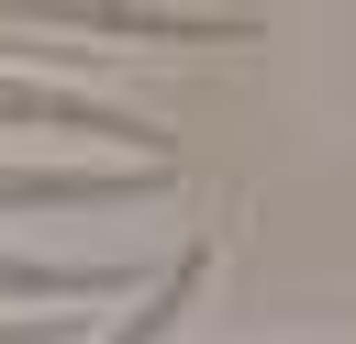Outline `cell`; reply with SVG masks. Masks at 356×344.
<instances>
[{"label": "cell", "instance_id": "obj_1", "mask_svg": "<svg viewBox=\"0 0 356 344\" xmlns=\"http://www.w3.org/2000/svg\"><path fill=\"white\" fill-rule=\"evenodd\" d=\"M0 122H67V133H122V144H145V155L167 166V133H145L134 111H100V100H78V89H33V78H0Z\"/></svg>", "mask_w": 356, "mask_h": 344}, {"label": "cell", "instance_id": "obj_2", "mask_svg": "<svg viewBox=\"0 0 356 344\" xmlns=\"http://www.w3.org/2000/svg\"><path fill=\"white\" fill-rule=\"evenodd\" d=\"M0 289H22V300H100V289H122V266H33V255H0Z\"/></svg>", "mask_w": 356, "mask_h": 344}, {"label": "cell", "instance_id": "obj_3", "mask_svg": "<svg viewBox=\"0 0 356 344\" xmlns=\"http://www.w3.org/2000/svg\"><path fill=\"white\" fill-rule=\"evenodd\" d=\"M44 333H56V322H0V344H44Z\"/></svg>", "mask_w": 356, "mask_h": 344}]
</instances>
